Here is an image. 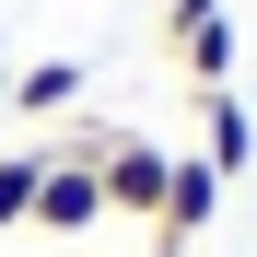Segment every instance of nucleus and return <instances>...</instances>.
<instances>
[{
  "label": "nucleus",
  "instance_id": "f257e3e1",
  "mask_svg": "<svg viewBox=\"0 0 257 257\" xmlns=\"http://www.w3.org/2000/svg\"><path fill=\"white\" fill-rule=\"evenodd\" d=\"M164 176H176V152H152V141H128V128H105V152H94L105 222H152V210H164Z\"/></svg>",
  "mask_w": 257,
  "mask_h": 257
},
{
  "label": "nucleus",
  "instance_id": "7ed1b4c3",
  "mask_svg": "<svg viewBox=\"0 0 257 257\" xmlns=\"http://www.w3.org/2000/svg\"><path fill=\"white\" fill-rule=\"evenodd\" d=\"M35 222H47V234H94V222H105V187H94V164L47 152V176H35Z\"/></svg>",
  "mask_w": 257,
  "mask_h": 257
},
{
  "label": "nucleus",
  "instance_id": "20e7f679",
  "mask_svg": "<svg viewBox=\"0 0 257 257\" xmlns=\"http://www.w3.org/2000/svg\"><path fill=\"white\" fill-rule=\"evenodd\" d=\"M199 164H210V176H245V164H257V117L234 105V82H222V94H199Z\"/></svg>",
  "mask_w": 257,
  "mask_h": 257
},
{
  "label": "nucleus",
  "instance_id": "0eeeda50",
  "mask_svg": "<svg viewBox=\"0 0 257 257\" xmlns=\"http://www.w3.org/2000/svg\"><path fill=\"white\" fill-rule=\"evenodd\" d=\"M35 176H47V141L0 164V234H12V222H35Z\"/></svg>",
  "mask_w": 257,
  "mask_h": 257
},
{
  "label": "nucleus",
  "instance_id": "39448f33",
  "mask_svg": "<svg viewBox=\"0 0 257 257\" xmlns=\"http://www.w3.org/2000/svg\"><path fill=\"white\" fill-rule=\"evenodd\" d=\"M176 59H187V82H199V94H222V82H234V12L187 24V35H176Z\"/></svg>",
  "mask_w": 257,
  "mask_h": 257
},
{
  "label": "nucleus",
  "instance_id": "423d86ee",
  "mask_svg": "<svg viewBox=\"0 0 257 257\" xmlns=\"http://www.w3.org/2000/svg\"><path fill=\"white\" fill-rule=\"evenodd\" d=\"M82 94V59H35V70H12V94H0V105H24V117H59Z\"/></svg>",
  "mask_w": 257,
  "mask_h": 257
},
{
  "label": "nucleus",
  "instance_id": "6e6552de",
  "mask_svg": "<svg viewBox=\"0 0 257 257\" xmlns=\"http://www.w3.org/2000/svg\"><path fill=\"white\" fill-rule=\"evenodd\" d=\"M210 12H234V0H176V12H164V35H187V24H210Z\"/></svg>",
  "mask_w": 257,
  "mask_h": 257
},
{
  "label": "nucleus",
  "instance_id": "f03ea898",
  "mask_svg": "<svg viewBox=\"0 0 257 257\" xmlns=\"http://www.w3.org/2000/svg\"><path fill=\"white\" fill-rule=\"evenodd\" d=\"M210 210H222V176H210L199 152H176V176H164V210H152V234H164V257H187V245L210 234Z\"/></svg>",
  "mask_w": 257,
  "mask_h": 257
}]
</instances>
